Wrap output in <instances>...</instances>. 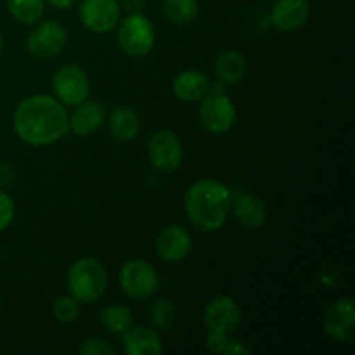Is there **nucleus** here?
Listing matches in <instances>:
<instances>
[{
  "label": "nucleus",
  "mask_w": 355,
  "mask_h": 355,
  "mask_svg": "<svg viewBox=\"0 0 355 355\" xmlns=\"http://www.w3.org/2000/svg\"><path fill=\"white\" fill-rule=\"evenodd\" d=\"M203 321L207 326V347L211 354H224L231 336L241 324V309L231 297H215L205 305Z\"/></svg>",
  "instance_id": "3"
},
{
  "label": "nucleus",
  "mask_w": 355,
  "mask_h": 355,
  "mask_svg": "<svg viewBox=\"0 0 355 355\" xmlns=\"http://www.w3.org/2000/svg\"><path fill=\"white\" fill-rule=\"evenodd\" d=\"M311 17L309 0H276L270 9V19L281 31H297L307 24Z\"/></svg>",
  "instance_id": "14"
},
{
  "label": "nucleus",
  "mask_w": 355,
  "mask_h": 355,
  "mask_svg": "<svg viewBox=\"0 0 355 355\" xmlns=\"http://www.w3.org/2000/svg\"><path fill=\"white\" fill-rule=\"evenodd\" d=\"M78 352L82 355H114L116 350L103 338H87L80 345Z\"/></svg>",
  "instance_id": "26"
},
{
  "label": "nucleus",
  "mask_w": 355,
  "mask_h": 355,
  "mask_svg": "<svg viewBox=\"0 0 355 355\" xmlns=\"http://www.w3.org/2000/svg\"><path fill=\"white\" fill-rule=\"evenodd\" d=\"M177 319L175 305L166 298H158L149 307V321L158 331H168Z\"/></svg>",
  "instance_id": "24"
},
{
  "label": "nucleus",
  "mask_w": 355,
  "mask_h": 355,
  "mask_svg": "<svg viewBox=\"0 0 355 355\" xmlns=\"http://www.w3.org/2000/svg\"><path fill=\"white\" fill-rule=\"evenodd\" d=\"M99 319L104 329L113 335H123L127 329L134 326V314H132L130 307L123 304H111L104 307L101 311Z\"/></svg>",
  "instance_id": "21"
},
{
  "label": "nucleus",
  "mask_w": 355,
  "mask_h": 355,
  "mask_svg": "<svg viewBox=\"0 0 355 355\" xmlns=\"http://www.w3.org/2000/svg\"><path fill=\"white\" fill-rule=\"evenodd\" d=\"M116 42L121 51L130 58H144L153 51L156 42V31L151 19L142 12L128 14L118 23Z\"/></svg>",
  "instance_id": "5"
},
{
  "label": "nucleus",
  "mask_w": 355,
  "mask_h": 355,
  "mask_svg": "<svg viewBox=\"0 0 355 355\" xmlns=\"http://www.w3.org/2000/svg\"><path fill=\"white\" fill-rule=\"evenodd\" d=\"M324 333L340 343L355 342V304L352 297L336 300L322 319Z\"/></svg>",
  "instance_id": "11"
},
{
  "label": "nucleus",
  "mask_w": 355,
  "mask_h": 355,
  "mask_svg": "<svg viewBox=\"0 0 355 355\" xmlns=\"http://www.w3.org/2000/svg\"><path fill=\"white\" fill-rule=\"evenodd\" d=\"M52 314L59 322H73L80 315V304L75 298L69 297H59L55 298L54 305H52Z\"/></svg>",
  "instance_id": "25"
},
{
  "label": "nucleus",
  "mask_w": 355,
  "mask_h": 355,
  "mask_svg": "<svg viewBox=\"0 0 355 355\" xmlns=\"http://www.w3.org/2000/svg\"><path fill=\"white\" fill-rule=\"evenodd\" d=\"M118 0H82L78 9L80 21L94 33H107L120 23Z\"/></svg>",
  "instance_id": "12"
},
{
  "label": "nucleus",
  "mask_w": 355,
  "mask_h": 355,
  "mask_svg": "<svg viewBox=\"0 0 355 355\" xmlns=\"http://www.w3.org/2000/svg\"><path fill=\"white\" fill-rule=\"evenodd\" d=\"M52 92L64 106H76L89 97L90 80L76 64H64L52 76Z\"/></svg>",
  "instance_id": "9"
},
{
  "label": "nucleus",
  "mask_w": 355,
  "mask_h": 355,
  "mask_svg": "<svg viewBox=\"0 0 355 355\" xmlns=\"http://www.w3.org/2000/svg\"><path fill=\"white\" fill-rule=\"evenodd\" d=\"M120 7L123 10H127L128 14L142 12V9H144V0H120Z\"/></svg>",
  "instance_id": "30"
},
{
  "label": "nucleus",
  "mask_w": 355,
  "mask_h": 355,
  "mask_svg": "<svg viewBox=\"0 0 355 355\" xmlns=\"http://www.w3.org/2000/svg\"><path fill=\"white\" fill-rule=\"evenodd\" d=\"M106 120V111L101 101H83L76 104L69 116V130L75 135H90L99 130Z\"/></svg>",
  "instance_id": "15"
},
{
  "label": "nucleus",
  "mask_w": 355,
  "mask_h": 355,
  "mask_svg": "<svg viewBox=\"0 0 355 355\" xmlns=\"http://www.w3.org/2000/svg\"><path fill=\"white\" fill-rule=\"evenodd\" d=\"M68 44V31L59 21H44L30 31L26 38V51L37 59L58 55Z\"/></svg>",
  "instance_id": "10"
},
{
  "label": "nucleus",
  "mask_w": 355,
  "mask_h": 355,
  "mask_svg": "<svg viewBox=\"0 0 355 355\" xmlns=\"http://www.w3.org/2000/svg\"><path fill=\"white\" fill-rule=\"evenodd\" d=\"M193 248V236L184 225L170 224L156 238V253L163 262L179 263Z\"/></svg>",
  "instance_id": "13"
},
{
  "label": "nucleus",
  "mask_w": 355,
  "mask_h": 355,
  "mask_svg": "<svg viewBox=\"0 0 355 355\" xmlns=\"http://www.w3.org/2000/svg\"><path fill=\"white\" fill-rule=\"evenodd\" d=\"M198 118L205 130L220 135L231 132L238 120V111L234 103L225 94L208 92L198 107Z\"/></svg>",
  "instance_id": "7"
},
{
  "label": "nucleus",
  "mask_w": 355,
  "mask_h": 355,
  "mask_svg": "<svg viewBox=\"0 0 355 355\" xmlns=\"http://www.w3.org/2000/svg\"><path fill=\"white\" fill-rule=\"evenodd\" d=\"M123 350L127 355H158L163 352V342L155 329L135 326L123 333Z\"/></svg>",
  "instance_id": "18"
},
{
  "label": "nucleus",
  "mask_w": 355,
  "mask_h": 355,
  "mask_svg": "<svg viewBox=\"0 0 355 355\" xmlns=\"http://www.w3.org/2000/svg\"><path fill=\"white\" fill-rule=\"evenodd\" d=\"M66 284H68L69 295L78 304H92L106 293L107 270L99 260L92 257H83L69 267Z\"/></svg>",
  "instance_id": "4"
},
{
  "label": "nucleus",
  "mask_w": 355,
  "mask_h": 355,
  "mask_svg": "<svg viewBox=\"0 0 355 355\" xmlns=\"http://www.w3.org/2000/svg\"><path fill=\"white\" fill-rule=\"evenodd\" d=\"M10 16L23 24H35L45 10V0H7Z\"/></svg>",
  "instance_id": "23"
},
{
  "label": "nucleus",
  "mask_w": 355,
  "mask_h": 355,
  "mask_svg": "<svg viewBox=\"0 0 355 355\" xmlns=\"http://www.w3.org/2000/svg\"><path fill=\"white\" fill-rule=\"evenodd\" d=\"M232 191L217 179L194 182L184 196L187 218L205 232L218 231L227 222L232 208Z\"/></svg>",
  "instance_id": "2"
},
{
  "label": "nucleus",
  "mask_w": 355,
  "mask_h": 355,
  "mask_svg": "<svg viewBox=\"0 0 355 355\" xmlns=\"http://www.w3.org/2000/svg\"><path fill=\"white\" fill-rule=\"evenodd\" d=\"M163 10L168 21L184 26L196 19L200 6L198 0H163Z\"/></svg>",
  "instance_id": "22"
},
{
  "label": "nucleus",
  "mask_w": 355,
  "mask_h": 355,
  "mask_svg": "<svg viewBox=\"0 0 355 355\" xmlns=\"http://www.w3.org/2000/svg\"><path fill=\"white\" fill-rule=\"evenodd\" d=\"M224 354L225 355H248V354H252V349H250L246 343L239 342V340H231V342H229V345L225 347Z\"/></svg>",
  "instance_id": "28"
},
{
  "label": "nucleus",
  "mask_w": 355,
  "mask_h": 355,
  "mask_svg": "<svg viewBox=\"0 0 355 355\" xmlns=\"http://www.w3.org/2000/svg\"><path fill=\"white\" fill-rule=\"evenodd\" d=\"M45 2L51 3V6L54 7V9L68 10V9H71V7H75L78 0H45Z\"/></svg>",
  "instance_id": "31"
},
{
  "label": "nucleus",
  "mask_w": 355,
  "mask_h": 355,
  "mask_svg": "<svg viewBox=\"0 0 355 355\" xmlns=\"http://www.w3.org/2000/svg\"><path fill=\"white\" fill-rule=\"evenodd\" d=\"M211 89L210 78L198 69H187L179 73L172 83V90L177 99L184 103H198Z\"/></svg>",
  "instance_id": "17"
},
{
  "label": "nucleus",
  "mask_w": 355,
  "mask_h": 355,
  "mask_svg": "<svg viewBox=\"0 0 355 355\" xmlns=\"http://www.w3.org/2000/svg\"><path fill=\"white\" fill-rule=\"evenodd\" d=\"M12 180H14L12 166L7 165V163H0V186L2 187L10 186Z\"/></svg>",
  "instance_id": "29"
},
{
  "label": "nucleus",
  "mask_w": 355,
  "mask_h": 355,
  "mask_svg": "<svg viewBox=\"0 0 355 355\" xmlns=\"http://www.w3.org/2000/svg\"><path fill=\"white\" fill-rule=\"evenodd\" d=\"M246 59L238 51H225L215 59V75L224 83H239L246 75Z\"/></svg>",
  "instance_id": "20"
},
{
  "label": "nucleus",
  "mask_w": 355,
  "mask_h": 355,
  "mask_svg": "<svg viewBox=\"0 0 355 355\" xmlns=\"http://www.w3.org/2000/svg\"><path fill=\"white\" fill-rule=\"evenodd\" d=\"M14 214H16V207L14 201L6 191L0 189V232L6 231L14 220Z\"/></svg>",
  "instance_id": "27"
},
{
  "label": "nucleus",
  "mask_w": 355,
  "mask_h": 355,
  "mask_svg": "<svg viewBox=\"0 0 355 355\" xmlns=\"http://www.w3.org/2000/svg\"><path fill=\"white\" fill-rule=\"evenodd\" d=\"M107 128L114 141L130 142L137 137L141 130V120L139 114L128 106H118L111 111L107 118Z\"/></svg>",
  "instance_id": "19"
},
{
  "label": "nucleus",
  "mask_w": 355,
  "mask_h": 355,
  "mask_svg": "<svg viewBox=\"0 0 355 355\" xmlns=\"http://www.w3.org/2000/svg\"><path fill=\"white\" fill-rule=\"evenodd\" d=\"M2 49H3V40H2V35H0V54H2Z\"/></svg>",
  "instance_id": "32"
},
{
  "label": "nucleus",
  "mask_w": 355,
  "mask_h": 355,
  "mask_svg": "<svg viewBox=\"0 0 355 355\" xmlns=\"http://www.w3.org/2000/svg\"><path fill=\"white\" fill-rule=\"evenodd\" d=\"M17 137L30 146H49L64 137L69 130V114L55 97L37 94L21 101L12 114Z\"/></svg>",
  "instance_id": "1"
},
{
  "label": "nucleus",
  "mask_w": 355,
  "mask_h": 355,
  "mask_svg": "<svg viewBox=\"0 0 355 355\" xmlns=\"http://www.w3.org/2000/svg\"><path fill=\"white\" fill-rule=\"evenodd\" d=\"M234 218L245 229H259L267 220V207L259 196L250 193H239L238 196H232V208Z\"/></svg>",
  "instance_id": "16"
},
{
  "label": "nucleus",
  "mask_w": 355,
  "mask_h": 355,
  "mask_svg": "<svg viewBox=\"0 0 355 355\" xmlns=\"http://www.w3.org/2000/svg\"><path fill=\"white\" fill-rule=\"evenodd\" d=\"M148 158L162 173H172L184 162V148L179 135L168 128L156 130L148 142Z\"/></svg>",
  "instance_id": "8"
},
{
  "label": "nucleus",
  "mask_w": 355,
  "mask_h": 355,
  "mask_svg": "<svg viewBox=\"0 0 355 355\" xmlns=\"http://www.w3.org/2000/svg\"><path fill=\"white\" fill-rule=\"evenodd\" d=\"M120 288L134 300H148L158 291L159 277L155 267L142 259H132L120 270Z\"/></svg>",
  "instance_id": "6"
}]
</instances>
